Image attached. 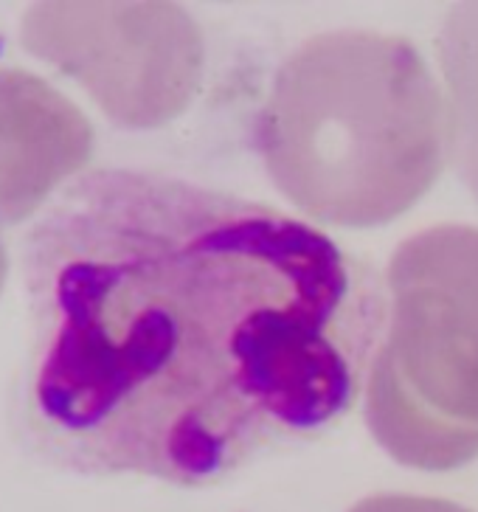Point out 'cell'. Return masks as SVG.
Returning a JSON list of instances; mask_svg holds the SVG:
<instances>
[{
    "label": "cell",
    "instance_id": "1",
    "mask_svg": "<svg viewBox=\"0 0 478 512\" xmlns=\"http://www.w3.org/2000/svg\"><path fill=\"white\" fill-rule=\"evenodd\" d=\"M23 422L62 467L203 487L349 414L389 316L366 256L248 197L90 169L29 228Z\"/></svg>",
    "mask_w": 478,
    "mask_h": 512
},
{
    "label": "cell",
    "instance_id": "2",
    "mask_svg": "<svg viewBox=\"0 0 478 512\" xmlns=\"http://www.w3.org/2000/svg\"><path fill=\"white\" fill-rule=\"evenodd\" d=\"M254 144L273 186L310 220L377 228L445 172L448 102L403 37L327 31L279 65Z\"/></svg>",
    "mask_w": 478,
    "mask_h": 512
},
{
    "label": "cell",
    "instance_id": "3",
    "mask_svg": "<svg viewBox=\"0 0 478 512\" xmlns=\"http://www.w3.org/2000/svg\"><path fill=\"white\" fill-rule=\"evenodd\" d=\"M389 316L366 377V422L405 467L478 456V228H425L386 271Z\"/></svg>",
    "mask_w": 478,
    "mask_h": 512
},
{
    "label": "cell",
    "instance_id": "4",
    "mask_svg": "<svg viewBox=\"0 0 478 512\" xmlns=\"http://www.w3.org/2000/svg\"><path fill=\"white\" fill-rule=\"evenodd\" d=\"M20 43L76 79L107 119L130 130L180 116L200 88L206 57L203 34L178 3H31Z\"/></svg>",
    "mask_w": 478,
    "mask_h": 512
},
{
    "label": "cell",
    "instance_id": "5",
    "mask_svg": "<svg viewBox=\"0 0 478 512\" xmlns=\"http://www.w3.org/2000/svg\"><path fill=\"white\" fill-rule=\"evenodd\" d=\"M93 124L43 76L0 65V228L26 223L93 158Z\"/></svg>",
    "mask_w": 478,
    "mask_h": 512
},
{
    "label": "cell",
    "instance_id": "6",
    "mask_svg": "<svg viewBox=\"0 0 478 512\" xmlns=\"http://www.w3.org/2000/svg\"><path fill=\"white\" fill-rule=\"evenodd\" d=\"M439 60L448 82L450 158L478 195V3L450 12L439 34Z\"/></svg>",
    "mask_w": 478,
    "mask_h": 512
},
{
    "label": "cell",
    "instance_id": "7",
    "mask_svg": "<svg viewBox=\"0 0 478 512\" xmlns=\"http://www.w3.org/2000/svg\"><path fill=\"white\" fill-rule=\"evenodd\" d=\"M349 512H473L453 504L445 498L403 496V493H386V496H369L358 501Z\"/></svg>",
    "mask_w": 478,
    "mask_h": 512
},
{
    "label": "cell",
    "instance_id": "8",
    "mask_svg": "<svg viewBox=\"0 0 478 512\" xmlns=\"http://www.w3.org/2000/svg\"><path fill=\"white\" fill-rule=\"evenodd\" d=\"M6 276H9V251H6L3 237H0V293H3V285H6Z\"/></svg>",
    "mask_w": 478,
    "mask_h": 512
}]
</instances>
